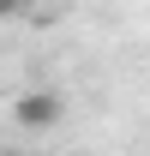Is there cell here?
I'll return each mask as SVG.
<instances>
[{"label":"cell","instance_id":"obj_2","mask_svg":"<svg viewBox=\"0 0 150 156\" xmlns=\"http://www.w3.org/2000/svg\"><path fill=\"white\" fill-rule=\"evenodd\" d=\"M24 12V0H0V18H18Z\"/></svg>","mask_w":150,"mask_h":156},{"label":"cell","instance_id":"obj_1","mask_svg":"<svg viewBox=\"0 0 150 156\" xmlns=\"http://www.w3.org/2000/svg\"><path fill=\"white\" fill-rule=\"evenodd\" d=\"M60 120H66V96L60 90H24L12 102V126H24V132H54Z\"/></svg>","mask_w":150,"mask_h":156}]
</instances>
